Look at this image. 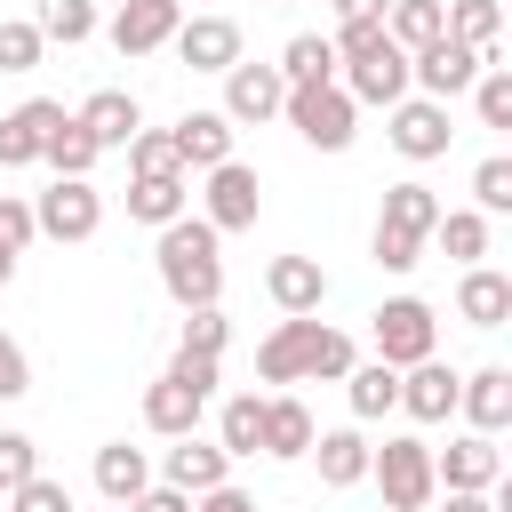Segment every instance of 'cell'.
<instances>
[{"label":"cell","instance_id":"cell-1","mask_svg":"<svg viewBox=\"0 0 512 512\" xmlns=\"http://www.w3.org/2000/svg\"><path fill=\"white\" fill-rule=\"evenodd\" d=\"M152 272H160V288H168L176 312L224 304V232H216L208 216L184 208L176 224H160V240H152Z\"/></svg>","mask_w":512,"mask_h":512},{"label":"cell","instance_id":"cell-2","mask_svg":"<svg viewBox=\"0 0 512 512\" xmlns=\"http://www.w3.org/2000/svg\"><path fill=\"white\" fill-rule=\"evenodd\" d=\"M368 344H376L384 368H416V360L440 352V312H432L424 296H384V304L368 312Z\"/></svg>","mask_w":512,"mask_h":512},{"label":"cell","instance_id":"cell-3","mask_svg":"<svg viewBox=\"0 0 512 512\" xmlns=\"http://www.w3.org/2000/svg\"><path fill=\"white\" fill-rule=\"evenodd\" d=\"M368 480L384 488L392 512H432V496H440V480H432V440L392 432L384 448H368Z\"/></svg>","mask_w":512,"mask_h":512},{"label":"cell","instance_id":"cell-4","mask_svg":"<svg viewBox=\"0 0 512 512\" xmlns=\"http://www.w3.org/2000/svg\"><path fill=\"white\" fill-rule=\"evenodd\" d=\"M280 120H288V128H296L312 152H344V144L360 136V104L344 96V80H312V88H288Z\"/></svg>","mask_w":512,"mask_h":512},{"label":"cell","instance_id":"cell-5","mask_svg":"<svg viewBox=\"0 0 512 512\" xmlns=\"http://www.w3.org/2000/svg\"><path fill=\"white\" fill-rule=\"evenodd\" d=\"M488 64H504V48H464V40H448V32H440V40H424V48L408 56V88H416V96H432V104H456Z\"/></svg>","mask_w":512,"mask_h":512},{"label":"cell","instance_id":"cell-6","mask_svg":"<svg viewBox=\"0 0 512 512\" xmlns=\"http://www.w3.org/2000/svg\"><path fill=\"white\" fill-rule=\"evenodd\" d=\"M32 224H40V240L80 248V240H96V232H104V192H96L88 176H56V184L32 200Z\"/></svg>","mask_w":512,"mask_h":512},{"label":"cell","instance_id":"cell-7","mask_svg":"<svg viewBox=\"0 0 512 512\" xmlns=\"http://www.w3.org/2000/svg\"><path fill=\"white\" fill-rule=\"evenodd\" d=\"M200 176H208L200 216H208L216 232H256V216H264V184H256V168H248V160H216V168H200Z\"/></svg>","mask_w":512,"mask_h":512},{"label":"cell","instance_id":"cell-8","mask_svg":"<svg viewBox=\"0 0 512 512\" xmlns=\"http://www.w3.org/2000/svg\"><path fill=\"white\" fill-rule=\"evenodd\" d=\"M216 80H224V104H216V112H224L232 128H264V120H280V104H288L280 64H248V56H240V64L216 72Z\"/></svg>","mask_w":512,"mask_h":512},{"label":"cell","instance_id":"cell-9","mask_svg":"<svg viewBox=\"0 0 512 512\" xmlns=\"http://www.w3.org/2000/svg\"><path fill=\"white\" fill-rule=\"evenodd\" d=\"M336 72H344V96H352V104H400V96H408V48H400L392 32H384L368 56L336 64Z\"/></svg>","mask_w":512,"mask_h":512},{"label":"cell","instance_id":"cell-10","mask_svg":"<svg viewBox=\"0 0 512 512\" xmlns=\"http://www.w3.org/2000/svg\"><path fill=\"white\" fill-rule=\"evenodd\" d=\"M384 112H392V128H384V136H392V152H400V160H440V152H448V136H456V128H448V104H432V96H416V88H408L400 104H384Z\"/></svg>","mask_w":512,"mask_h":512},{"label":"cell","instance_id":"cell-11","mask_svg":"<svg viewBox=\"0 0 512 512\" xmlns=\"http://www.w3.org/2000/svg\"><path fill=\"white\" fill-rule=\"evenodd\" d=\"M312 344H320V312H280V328L256 344V376L264 384H304Z\"/></svg>","mask_w":512,"mask_h":512},{"label":"cell","instance_id":"cell-12","mask_svg":"<svg viewBox=\"0 0 512 512\" xmlns=\"http://www.w3.org/2000/svg\"><path fill=\"white\" fill-rule=\"evenodd\" d=\"M176 24H184V8H176V0H120L104 32H112V48L136 64V56H160V48L176 40Z\"/></svg>","mask_w":512,"mask_h":512},{"label":"cell","instance_id":"cell-13","mask_svg":"<svg viewBox=\"0 0 512 512\" xmlns=\"http://www.w3.org/2000/svg\"><path fill=\"white\" fill-rule=\"evenodd\" d=\"M432 480H440V488H496V480H504L496 432H456L448 448H432Z\"/></svg>","mask_w":512,"mask_h":512},{"label":"cell","instance_id":"cell-14","mask_svg":"<svg viewBox=\"0 0 512 512\" xmlns=\"http://www.w3.org/2000/svg\"><path fill=\"white\" fill-rule=\"evenodd\" d=\"M168 48H176V64H192V72H232V64H240V24L200 8V16H184V24H176V40H168Z\"/></svg>","mask_w":512,"mask_h":512},{"label":"cell","instance_id":"cell-15","mask_svg":"<svg viewBox=\"0 0 512 512\" xmlns=\"http://www.w3.org/2000/svg\"><path fill=\"white\" fill-rule=\"evenodd\" d=\"M64 120V104L56 96H24L16 112H0V168H40V152H48V128Z\"/></svg>","mask_w":512,"mask_h":512},{"label":"cell","instance_id":"cell-16","mask_svg":"<svg viewBox=\"0 0 512 512\" xmlns=\"http://www.w3.org/2000/svg\"><path fill=\"white\" fill-rule=\"evenodd\" d=\"M456 384H464V376H456V368L432 352V360L400 368V408H408L416 424H448V416H456Z\"/></svg>","mask_w":512,"mask_h":512},{"label":"cell","instance_id":"cell-17","mask_svg":"<svg viewBox=\"0 0 512 512\" xmlns=\"http://www.w3.org/2000/svg\"><path fill=\"white\" fill-rule=\"evenodd\" d=\"M200 416H208V392H192L184 376H152L144 384V424L160 432V440H184V432H200Z\"/></svg>","mask_w":512,"mask_h":512},{"label":"cell","instance_id":"cell-18","mask_svg":"<svg viewBox=\"0 0 512 512\" xmlns=\"http://www.w3.org/2000/svg\"><path fill=\"white\" fill-rule=\"evenodd\" d=\"M456 320H464V328H504V320H512V272L464 264V280H456Z\"/></svg>","mask_w":512,"mask_h":512},{"label":"cell","instance_id":"cell-19","mask_svg":"<svg viewBox=\"0 0 512 512\" xmlns=\"http://www.w3.org/2000/svg\"><path fill=\"white\" fill-rule=\"evenodd\" d=\"M160 480H168V488H184V496H208V488H224V480H232V456H224L216 440H200V432H184V440L168 448V464H160Z\"/></svg>","mask_w":512,"mask_h":512},{"label":"cell","instance_id":"cell-20","mask_svg":"<svg viewBox=\"0 0 512 512\" xmlns=\"http://www.w3.org/2000/svg\"><path fill=\"white\" fill-rule=\"evenodd\" d=\"M264 296H272L280 312H320V304H328L320 256H272V264H264Z\"/></svg>","mask_w":512,"mask_h":512},{"label":"cell","instance_id":"cell-21","mask_svg":"<svg viewBox=\"0 0 512 512\" xmlns=\"http://www.w3.org/2000/svg\"><path fill=\"white\" fill-rule=\"evenodd\" d=\"M456 416H464L472 432H504V424H512V368H472V376L456 384Z\"/></svg>","mask_w":512,"mask_h":512},{"label":"cell","instance_id":"cell-22","mask_svg":"<svg viewBox=\"0 0 512 512\" xmlns=\"http://www.w3.org/2000/svg\"><path fill=\"white\" fill-rule=\"evenodd\" d=\"M304 456L320 464V488H360V480H368V432H360V424L312 432V448H304Z\"/></svg>","mask_w":512,"mask_h":512},{"label":"cell","instance_id":"cell-23","mask_svg":"<svg viewBox=\"0 0 512 512\" xmlns=\"http://www.w3.org/2000/svg\"><path fill=\"white\" fill-rule=\"evenodd\" d=\"M376 224H384V232H408V240H424V248H432L440 192H432V184H416V176H400V184H384V208H376Z\"/></svg>","mask_w":512,"mask_h":512},{"label":"cell","instance_id":"cell-24","mask_svg":"<svg viewBox=\"0 0 512 512\" xmlns=\"http://www.w3.org/2000/svg\"><path fill=\"white\" fill-rule=\"evenodd\" d=\"M312 432H320V424H312V408H304L296 392H264V448H256V456L296 464V456L312 448Z\"/></svg>","mask_w":512,"mask_h":512},{"label":"cell","instance_id":"cell-25","mask_svg":"<svg viewBox=\"0 0 512 512\" xmlns=\"http://www.w3.org/2000/svg\"><path fill=\"white\" fill-rule=\"evenodd\" d=\"M72 120H80V128H88V136H96L104 152H120V144H128V136L144 128V104H136L128 88H96V96H88V104H80Z\"/></svg>","mask_w":512,"mask_h":512},{"label":"cell","instance_id":"cell-26","mask_svg":"<svg viewBox=\"0 0 512 512\" xmlns=\"http://www.w3.org/2000/svg\"><path fill=\"white\" fill-rule=\"evenodd\" d=\"M344 408H352V424L392 416V408H400V368H384V360H352V368H344Z\"/></svg>","mask_w":512,"mask_h":512},{"label":"cell","instance_id":"cell-27","mask_svg":"<svg viewBox=\"0 0 512 512\" xmlns=\"http://www.w3.org/2000/svg\"><path fill=\"white\" fill-rule=\"evenodd\" d=\"M168 136H176V160H184V168H216V160H232V136H240V128H232L224 112H184Z\"/></svg>","mask_w":512,"mask_h":512},{"label":"cell","instance_id":"cell-28","mask_svg":"<svg viewBox=\"0 0 512 512\" xmlns=\"http://www.w3.org/2000/svg\"><path fill=\"white\" fill-rule=\"evenodd\" d=\"M152 488V464H144V448H128V440H104L96 448V496L104 504H136Z\"/></svg>","mask_w":512,"mask_h":512},{"label":"cell","instance_id":"cell-29","mask_svg":"<svg viewBox=\"0 0 512 512\" xmlns=\"http://www.w3.org/2000/svg\"><path fill=\"white\" fill-rule=\"evenodd\" d=\"M216 448H224L232 464L264 448V392H232V400L216 408Z\"/></svg>","mask_w":512,"mask_h":512},{"label":"cell","instance_id":"cell-30","mask_svg":"<svg viewBox=\"0 0 512 512\" xmlns=\"http://www.w3.org/2000/svg\"><path fill=\"white\" fill-rule=\"evenodd\" d=\"M184 208H192V184H184V176H136V184H128V216L152 224V232L176 224Z\"/></svg>","mask_w":512,"mask_h":512},{"label":"cell","instance_id":"cell-31","mask_svg":"<svg viewBox=\"0 0 512 512\" xmlns=\"http://www.w3.org/2000/svg\"><path fill=\"white\" fill-rule=\"evenodd\" d=\"M32 24L48 48H80L96 40V0H32Z\"/></svg>","mask_w":512,"mask_h":512},{"label":"cell","instance_id":"cell-32","mask_svg":"<svg viewBox=\"0 0 512 512\" xmlns=\"http://www.w3.org/2000/svg\"><path fill=\"white\" fill-rule=\"evenodd\" d=\"M280 80H288V88L336 80V40H328V32H296V40L280 48Z\"/></svg>","mask_w":512,"mask_h":512},{"label":"cell","instance_id":"cell-33","mask_svg":"<svg viewBox=\"0 0 512 512\" xmlns=\"http://www.w3.org/2000/svg\"><path fill=\"white\" fill-rule=\"evenodd\" d=\"M40 160H48L56 176H88V168L104 160V144H96V136H88V128H80V120L64 112V120L48 128V152H40Z\"/></svg>","mask_w":512,"mask_h":512},{"label":"cell","instance_id":"cell-34","mask_svg":"<svg viewBox=\"0 0 512 512\" xmlns=\"http://www.w3.org/2000/svg\"><path fill=\"white\" fill-rule=\"evenodd\" d=\"M432 240H440L456 264H488V216H480V208H440Z\"/></svg>","mask_w":512,"mask_h":512},{"label":"cell","instance_id":"cell-35","mask_svg":"<svg viewBox=\"0 0 512 512\" xmlns=\"http://www.w3.org/2000/svg\"><path fill=\"white\" fill-rule=\"evenodd\" d=\"M384 32L416 56L424 40H440V32H448V16H440V0H384Z\"/></svg>","mask_w":512,"mask_h":512},{"label":"cell","instance_id":"cell-36","mask_svg":"<svg viewBox=\"0 0 512 512\" xmlns=\"http://www.w3.org/2000/svg\"><path fill=\"white\" fill-rule=\"evenodd\" d=\"M440 16H448V40H464V48H496V32H504V0H448Z\"/></svg>","mask_w":512,"mask_h":512},{"label":"cell","instance_id":"cell-37","mask_svg":"<svg viewBox=\"0 0 512 512\" xmlns=\"http://www.w3.org/2000/svg\"><path fill=\"white\" fill-rule=\"evenodd\" d=\"M472 112H480V128H512V64H488L472 88Z\"/></svg>","mask_w":512,"mask_h":512},{"label":"cell","instance_id":"cell-38","mask_svg":"<svg viewBox=\"0 0 512 512\" xmlns=\"http://www.w3.org/2000/svg\"><path fill=\"white\" fill-rule=\"evenodd\" d=\"M120 152H128V168H136V176H184V160H176V136H168V128H136Z\"/></svg>","mask_w":512,"mask_h":512},{"label":"cell","instance_id":"cell-39","mask_svg":"<svg viewBox=\"0 0 512 512\" xmlns=\"http://www.w3.org/2000/svg\"><path fill=\"white\" fill-rule=\"evenodd\" d=\"M40 56H48L40 24L32 16H0V72H40Z\"/></svg>","mask_w":512,"mask_h":512},{"label":"cell","instance_id":"cell-40","mask_svg":"<svg viewBox=\"0 0 512 512\" xmlns=\"http://www.w3.org/2000/svg\"><path fill=\"white\" fill-rule=\"evenodd\" d=\"M472 208H480V216H512V160H504V152H488V160L472 168Z\"/></svg>","mask_w":512,"mask_h":512},{"label":"cell","instance_id":"cell-41","mask_svg":"<svg viewBox=\"0 0 512 512\" xmlns=\"http://www.w3.org/2000/svg\"><path fill=\"white\" fill-rule=\"evenodd\" d=\"M352 360H360V352H352V336L320 320V344H312V368H304V384H344V368H352Z\"/></svg>","mask_w":512,"mask_h":512},{"label":"cell","instance_id":"cell-42","mask_svg":"<svg viewBox=\"0 0 512 512\" xmlns=\"http://www.w3.org/2000/svg\"><path fill=\"white\" fill-rule=\"evenodd\" d=\"M0 504H8V512H72V488L48 480V472H32V480H16Z\"/></svg>","mask_w":512,"mask_h":512},{"label":"cell","instance_id":"cell-43","mask_svg":"<svg viewBox=\"0 0 512 512\" xmlns=\"http://www.w3.org/2000/svg\"><path fill=\"white\" fill-rule=\"evenodd\" d=\"M224 336H232L224 304H200V312H184V352H208V360H224Z\"/></svg>","mask_w":512,"mask_h":512},{"label":"cell","instance_id":"cell-44","mask_svg":"<svg viewBox=\"0 0 512 512\" xmlns=\"http://www.w3.org/2000/svg\"><path fill=\"white\" fill-rule=\"evenodd\" d=\"M368 256H376V272H416L424 264V240H408V232H368Z\"/></svg>","mask_w":512,"mask_h":512},{"label":"cell","instance_id":"cell-45","mask_svg":"<svg viewBox=\"0 0 512 512\" xmlns=\"http://www.w3.org/2000/svg\"><path fill=\"white\" fill-rule=\"evenodd\" d=\"M32 472H40V440L32 432H0V496L16 480H32Z\"/></svg>","mask_w":512,"mask_h":512},{"label":"cell","instance_id":"cell-46","mask_svg":"<svg viewBox=\"0 0 512 512\" xmlns=\"http://www.w3.org/2000/svg\"><path fill=\"white\" fill-rule=\"evenodd\" d=\"M40 240V224H32V200H16V192H0V248H32Z\"/></svg>","mask_w":512,"mask_h":512},{"label":"cell","instance_id":"cell-47","mask_svg":"<svg viewBox=\"0 0 512 512\" xmlns=\"http://www.w3.org/2000/svg\"><path fill=\"white\" fill-rule=\"evenodd\" d=\"M24 392H32V360L16 336H0V400H24Z\"/></svg>","mask_w":512,"mask_h":512},{"label":"cell","instance_id":"cell-48","mask_svg":"<svg viewBox=\"0 0 512 512\" xmlns=\"http://www.w3.org/2000/svg\"><path fill=\"white\" fill-rule=\"evenodd\" d=\"M168 376H184L192 392H216V360H208V352H184V344H176V360H168Z\"/></svg>","mask_w":512,"mask_h":512},{"label":"cell","instance_id":"cell-49","mask_svg":"<svg viewBox=\"0 0 512 512\" xmlns=\"http://www.w3.org/2000/svg\"><path fill=\"white\" fill-rule=\"evenodd\" d=\"M128 512H192V496H184V488H168V480H152V488H144Z\"/></svg>","mask_w":512,"mask_h":512},{"label":"cell","instance_id":"cell-50","mask_svg":"<svg viewBox=\"0 0 512 512\" xmlns=\"http://www.w3.org/2000/svg\"><path fill=\"white\" fill-rule=\"evenodd\" d=\"M192 512H256V496L224 480V488H208V496H192Z\"/></svg>","mask_w":512,"mask_h":512},{"label":"cell","instance_id":"cell-51","mask_svg":"<svg viewBox=\"0 0 512 512\" xmlns=\"http://www.w3.org/2000/svg\"><path fill=\"white\" fill-rule=\"evenodd\" d=\"M440 512H504V504H496V488H448Z\"/></svg>","mask_w":512,"mask_h":512},{"label":"cell","instance_id":"cell-52","mask_svg":"<svg viewBox=\"0 0 512 512\" xmlns=\"http://www.w3.org/2000/svg\"><path fill=\"white\" fill-rule=\"evenodd\" d=\"M336 8V24H360V16H384V0H328Z\"/></svg>","mask_w":512,"mask_h":512},{"label":"cell","instance_id":"cell-53","mask_svg":"<svg viewBox=\"0 0 512 512\" xmlns=\"http://www.w3.org/2000/svg\"><path fill=\"white\" fill-rule=\"evenodd\" d=\"M8 280H16V248H0V288H8Z\"/></svg>","mask_w":512,"mask_h":512},{"label":"cell","instance_id":"cell-54","mask_svg":"<svg viewBox=\"0 0 512 512\" xmlns=\"http://www.w3.org/2000/svg\"><path fill=\"white\" fill-rule=\"evenodd\" d=\"M104 512H128V504H104Z\"/></svg>","mask_w":512,"mask_h":512},{"label":"cell","instance_id":"cell-55","mask_svg":"<svg viewBox=\"0 0 512 512\" xmlns=\"http://www.w3.org/2000/svg\"><path fill=\"white\" fill-rule=\"evenodd\" d=\"M176 8H192V0H176Z\"/></svg>","mask_w":512,"mask_h":512},{"label":"cell","instance_id":"cell-56","mask_svg":"<svg viewBox=\"0 0 512 512\" xmlns=\"http://www.w3.org/2000/svg\"><path fill=\"white\" fill-rule=\"evenodd\" d=\"M272 8H288V0H272Z\"/></svg>","mask_w":512,"mask_h":512}]
</instances>
